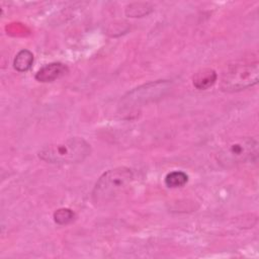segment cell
Wrapping results in <instances>:
<instances>
[{"label":"cell","mask_w":259,"mask_h":259,"mask_svg":"<svg viewBox=\"0 0 259 259\" xmlns=\"http://www.w3.org/2000/svg\"><path fill=\"white\" fill-rule=\"evenodd\" d=\"M90 152V145L84 139L75 137L42 148L38 157L52 164H75L84 161Z\"/></svg>","instance_id":"6da1fadb"},{"label":"cell","mask_w":259,"mask_h":259,"mask_svg":"<svg viewBox=\"0 0 259 259\" xmlns=\"http://www.w3.org/2000/svg\"><path fill=\"white\" fill-rule=\"evenodd\" d=\"M133 179V171L127 167L107 170L95 183L92 191L93 202L101 204L112 200L128 188Z\"/></svg>","instance_id":"7a4b0ae2"},{"label":"cell","mask_w":259,"mask_h":259,"mask_svg":"<svg viewBox=\"0 0 259 259\" xmlns=\"http://www.w3.org/2000/svg\"><path fill=\"white\" fill-rule=\"evenodd\" d=\"M258 76V62L231 65L223 74L221 87L228 92L243 90L257 84Z\"/></svg>","instance_id":"3957f363"},{"label":"cell","mask_w":259,"mask_h":259,"mask_svg":"<svg viewBox=\"0 0 259 259\" xmlns=\"http://www.w3.org/2000/svg\"><path fill=\"white\" fill-rule=\"evenodd\" d=\"M258 143L253 138H244L226 146L218 155L219 163L223 167H232L257 156Z\"/></svg>","instance_id":"277c9868"},{"label":"cell","mask_w":259,"mask_h":259,"mask_svg":"<svg viewBox=\"0 0 259 259\" xmlns=\"http://www.w3.org/2000/svg\"><path fill=\"white\" fill-rule=\"evenodd\" d=\"M170 88V83L168 81H157L149 84H145L142 87L136 88L132 92L125 96L126 104H135L138 103H147L148 101L155 100L160 96H163L166 91Z\"/></svg>","instance_id":"5b68a950"},{"label":"cell","mask_w":259,"mask_h":259,"mask_svg":"<svg viewBox=\"0 0 259 259\" xmlns=\"http://www.w3.org/2000/svg\"><path fill=\"white\" fill-rule=\"evenodd\" d=\"M68 67L60 62L50 63L42 66L35 74V80L41 83L53 82L65 76L68 73Z\"/></svg>","instance_id":"8992f818"},{"label":"cell","mask_w":259,"mask_h":259,"mask_svg":"<svg viewBox=\"0 0 259 259\" xmlns=\"http://www.w3.org/2000/svg\"><path fill=\"white\" fill-rule=\"evenodd\" d=\"M218 75L212 69H202L196 72L192 78L193 86L198 90H205L211 87L217 81Z\"/></svg>","instance_id":"52a82bcc"},{"label":"cell","mask_w":259,"mask_h":259,"mask_svg":"<svg viewBox=\"0 0 259 259\" xmlns=\"http://www.w3.org/2000/svg\"><path fill=\"white\" fill-rule=\"evenodd\" d=\"M33 63V54L28 50L19 51L14 60L13 67L18 72H26L28 71Z\"/></svg>","instance_id":"ba28073f"},{"label":"cell","mask_w":259,"mask_h":259,"mask_svg":"<svg viewBox=\"0 0 259 259\" xmlns=\"http://www.w3.org/2000/svg\"><path fill=\"white\" fill-rule=\"evenodd\" d=\"M165 185L170 188L182 187L188 181V176L183 171H172L165 177Z\"/></svg>","instance_id":"9c48e42d"},{"label":"cell","mask_w":259,"mask_h":259,"mask_svg":"<svg viewBox=\"0 0 259 259\" xmlns=\"http://www.w3.org/2000/svg\"><path fill=\"white\" fill-rule=\"evenodd\" d=\"M75 220V213L70 208H59L54 212V221L59 225H68Z\"/></svg>","instance_id":"30bf717a"}]
</instances>
